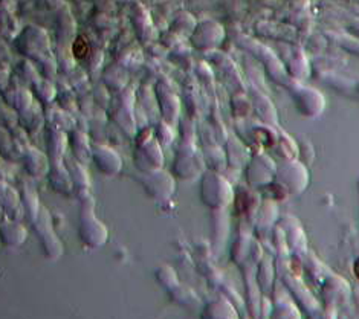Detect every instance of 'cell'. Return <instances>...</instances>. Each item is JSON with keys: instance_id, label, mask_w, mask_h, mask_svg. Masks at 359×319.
Here are the masks:
<instances>
[{"instance_id": "6da1fadb", "label": "cell", "mask_w": 359, "mask_h": 319, "mask_svg": "<svg viewBox=\"0 0 359 319\" xmlns=\"http://www.w3.org/2000/svg\"><path fill=\"white\" fill-rule=\"evenodd\" d=\"M80 238L88 247H100L106 243L107 231L97 220H83L80 226Z\"/></svg>"}, {"instance_id": "7a4b0ae2", "label": "cell", "mask_w": 359, "mask_h": 319, "mask_svg": "<svg viewBox=\"0 0 359 319\" xmlns=\"http://www.w3.org/2000/svg\"><path fill=\"white\" fill-rule=\"evenodd\" d=\"M202 319H238V315L226 299L219 298L203 307Z\"/></svg>"}, {"instance_id": "3957f363", "label": "cell", "mask_w": 359, "mask_h": 319, "mask_svg": "<svg viewBox=\"0 0 359 319\" xmlns=\"http://www.w3.org/2000/svg\"><path fill=\"white\" fill-rule=\"evenodd\" d=\"M302 170L303 168L300 165H287L286 167V175L283 176V179H285V184H287L290 191L298 193V191H302V189L304 188L300 182H298V180H295L297 179L295 175L298 173V171H302Z\"/></svg>"}, {"instance_id": "277c9868", "label": "cell", "mask_w": 359, "mask_h": 319, "mask_svg": "<svg viewBox=\"0 0 359 319\" xmlns=\"http://www.w3.org/2000/svg\"><path fill=\"white\" fill-rule=\"evenodd\" d=\"M156 278H158V281L162 284V286H165V287H173V286H172V283H170L168 280H170V278H172V280H176V275H175V272H173L172 267H168V266H161L159 269L156 271Z\"/></svg>"}, {"instance_id": "5b68a950", "label": "cell", "mask_w": 359, "mask_h": 319, "mask_svg": "<svg viewBox=\"0 0 359 319\" xmlns=\"http://www.w3.org/2000/svg\"><path fill=\"white\" fill-rule=\"evenodd\" d=\"M72 53H74V55H75L76 58H84V57L88 55V53H89V45H88V41L84 40V37H79V39H76V40L74 41Z\"/></svg>"}]
</instances>
